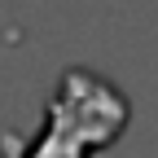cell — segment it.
I'll list each match as a JSON object with an SVG mask.
<instances>
[{
    "label": "cell",
    "mask_w": 158,
    "mask_h": 158,
    "mask_svg": "<svg viewBox=\"0 0 158 158\" xmlns=\"http://www.w3.org/2000/svg\"><path fill=\"white\" fill-rule=\"evenodd\" d=\"M127 97L118 92L110 79L92 70H66L57 92L48 97L44 110V132L31 145L18 136H0L5 158H88L97 145L118 141V132L127 127Z\"/></svg>",
    "instance_id": "6da1fadb"
}]
</instances>
